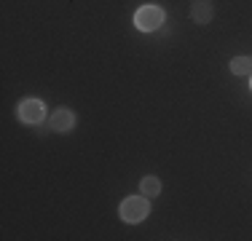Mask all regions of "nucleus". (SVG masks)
Returning a JSON list of instances; mask_svg holds the SVG:
<instances>
[{
    "label": "nucleus",
    "instance_id": "f257e3e1",
    "mask_svg": "<svg viewBox=\"0 0 252 241\" xmlns=\"http://www.w3.org/2000/svg\"><path fill=\"white\" fill-rule=\"evenodd\" d=\"M118 214H121L124 222H140L151 214V204H148V196H131L121 201L118 207Z\"/></svg>",
    "mask_w": 252,
    "mask_h": 241
},
{
    "label": "nucleus",
    "instance_id": "423d86ee",
    "mask_svg": "<svg viewBox=\"0 0 252 241\" xmlns=\"http://www.w3.org/2000/svg\"><path fill=\"white\" fill-rule=\"evenodd\" d=\"M231 72L233 75H252V57H233Z\"/></svg>",
    "mask_w": 252,
    "mask_h": 241
},
{
    "label": "nucleus",
    "instance_id": "7ed1b4c3",
    "mask_svg": "<svg viewBox=\"0 0 252 241\" xmlns=\"http://www.w3.org/2000/svg\"><path fill=\"white\" fill-rule=\"evenodd\" d=\"M19 118L25 120V123H40V120L46 118V107L40 99H25L19 105Z\"/></svg>",
    "mask_w": 252,
    "mask_h": 241
},
{
    "label": "nucleus",
    "instance_id": "0eeeda50",
    "mask_svg": "<svg viewBox=\"0 0 252 241\" xmlns=\"http://www.w3.org/2000/svg\"><path fill=\"white\" fill-rule=\"evenodd\" d=\"M140 193H145L148 198L158 196V193H161V180H158V177H142V182H140Z\"/></svg>",
    "mask_w": 252,
    "mask_h": 241
},
{
    "label": "nucleus",
    "instance_id": "20e7f679",
    "mask_svg": "<svg viewBox=\"0 0 252 241\" xmlns=\"http://www.w3.org/2000/svg\"><path fill=\"white\" fill-rule=\"evenodd\" d=\"M73 123H75V116L70 110H57L51 116V129L54 131H70V129H73Z\"/></svg>",
    "mask_w": 252,
    "mask_h": 241
},
{
    "label": "nucleus",
    "instance_id": "39448f33",
    "mask_svg": "<svg viewBox=\"0 0 252 241\" xmlns=\"http://www.w3.org/2000/svg\"><path fill=\"white\" fill-rule=\"evenodd\" d=\"M190 16H193V22L207 24L212 19V3H209V0H196L193 8H190Z\"/></svg>",
    "mask_w": 252,
    "mask_h": 241
},
{
    "label": "nucleus",
    "instance_id": "f03ea898",
    "mask_svg": "<svg viewBox=\"0 0 252 241\" xmlns=\"http://www.w3.org/2000/svg\"><path fill=\"white\" fill-rule=\"evenodd\" d=\"M161 22H164V11H161L158 5H142V8L134 14V24L140 30H145V32L158 30Z\"/></svg>",
    "mask_w": 252,
    "mask_h": 241
}]
</instances>
